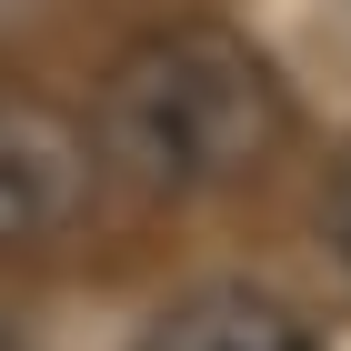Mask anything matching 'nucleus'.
<instances>
[{"label": "nucleus", "instance_id": "nucleus-1", "mask_svg": "<svg viewBox=\"0 0 351 351\" xmlns=\"http://www.w3.org/2000/svg\"><path fill=\"white\" fill-rule=\"evenodd\" d=\"M281 131H291V101L271 81V60L241 30L181 21L110 60L81 141L141 201H211V191H241L281 151Z\"/></svg>", "mask_w": 351, "mask_h": 351}, {"label": "nucleus", "instance_id": "nucleus-2", "mask_svg": "<svg viewBox=\"0 0 351 351\" xmlns=\"http://www.w3.org/2000/svg\"><path fill=\"white\" fill-rule=\"evenodd\" d=\"M101 161L90 141L51 110H0V251H51L60 231H81Z\"/></svg>", "mask_w": 351, "mask_h": 351}, {"label": "nucleus", "instance_id": "nucleus-3", "mask_svg": "<svg viewBox=\"0 0 351 351\" xmlns=\"http://www.w3.org/2000/svg\"><path fill=\"white\" fill-rule=\"evenodd\" d=\"M141 351H322V341H311V322H291L251 281H201L141 331Z\"/></svg>", "mask_w": 351, "mask_h": 351}, {"label": "nucleus", "instance_id": "nucleus-4", "mask_svg": "<svg viewBox=\"0 0 351 351\" xmlns=\"http://www.w3.org/2000/svg\"><path fill=\"white\" fill-rule=\"evenodd\" d=\"M311 221H322V251L341 261V281H351V151L331 161V181H322V211H311Z\"/></svg>", "mask_w": 351, "mask_h": 351}]
</instances>
